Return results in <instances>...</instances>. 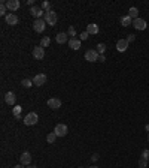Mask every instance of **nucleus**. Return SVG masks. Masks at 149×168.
<instances>
[{
  "label": "nucleus",
  "instance_id": "7c9ffc66",
  "mask_svg": "<svg viewBox=\"0 0 149 168\" xmlns=\"http://www.w3.org/2000/svg\"><path fill=\"white\" fill-rule=\"evenodd\" d=\"M67 35H69V36H74V35H76V30H74V27H69V32H67Z\"/></svg>",
  "mask_w": 149,
  "mask_h": 168
},
{
  "label": "nucleus",
  "instance_id": "6ab92c4d",
  "mask_svg": "<svg viewBox=\"0 0 149 168\" xmlns=\"http://www.w3.org/2000/svg\"><path fill=\"white\" fill-rule=\"evenodd\" d=\"M21 111H23L21 105H15V107L12 108V114H14V117H15L17 120H20V119H21Z\"/></svg>",
  "mask_w": 149,
  "mask_h": 168
},
{
  "label": "nucleus",
  "instance_id": "72a5a7b5",
  "mask_svg": "<svg viewBox=\"0 0 149 168\" xmlns=\"http://www.w3.org/2000/svg\"><path fill=\"white\" fill-rule=\"evenodd\" d=\"M97 159H99V155H97V153H94V155L91 156V161L94 162V161H97Z\"/></svg>",
  "mask_w": 149,
  "mask_h": 168
},
{
  "label": "nucleus",
  "instance_id": "bb28decb",
  "mask_svg": "<svg viewBox=\"0 0 149 168\" xmlns=\"http://www.w3.org/2000/svg\"><path fill=\"white\" fill-rule=\"evenodd\" d=\"M146 165H148V159L140 158V159H139V167H140V168H146Z\"/></svg>",
  "mask_w": 149,
  "mask_h": 168
},
{
  "label": "nucleus",
  "instance_id": "4be33fe9",
  "mask_svg": "<svg viewBox=\"0 0 149 168\" xmlns=\"http://www.w3.org/2000/svg\"><path fill=\"white\" fill-rule=\"evenodd\" d=\"M55 138H57L55 132H51V134H48V135H46V141H48L49 144H52V143L55 141Z\"/></svg>",
  "mask_w": 149,
  "mask_h": 168
},
{
  "label": "nucleus",
  "instance_id": "c85d7f7f",
  "mask_svg": "<svg viewBox=\"0 0 149 168\" xmlns=\"http://www.w3.org/2000/svg\"><path fill=\"white\" fill-rule=\"evenodd\" d=\"M88 36H90V35H88V32H82V33H81V41H87V39H88Z\"/></svg>",
  "mask_w": 149,
  "mask_h": 168
},
{
  "label": "nucleus",
  "instance_id": "aec40b11",
  "mask_svg": "<svg viewBox=\"0 0 149 168\" xmlns=\"http://www.w3.org/2000/svg\"><path fill=\"white\" fill-rule=\"evenodd\" d=\"M128 17L131 18V20H136V18H139V9L137 8H130V11H128Z\"/></svg>",
  "mask_w": 149,
  "mask_h": 168
},
{
  "label": "nucleus",
  "instance_id": "f03ea898",
  "mask_svg": "<svg viewBox=\"0 0 149 168\" xmlns=\"http://www.w3.org/2000/svg\"><path fill=\"white\" fill-rule=\"evenodd\" d=\"M37 122H39V116H37L36 113H29V114L24 117V125H27V126L36 125Z\"/></svg>",
  "mask_w": 149,
  "mask_h": 168
},
{
  "label": "nucleus",
  "instance_id": "20e7f679",
  "mask_svg": "<svg viewBox=\"0 0 149 168\" xmlns=\"http://www.w3.org/2000/svg\"><path fill=\"white\" fill-rule=\"evenodd\" d=\"M46 21L43 20V18H39V20H35V23H33V29H35V32L37 33H42L43 30H45V27H46V24H45Z\"/></svg>",
  "mask_w": 149,
  "mask_h": 168
},
{
  "label": "nucleus",
  "instance_id": "2f4dec72",
  "mask_svg": "<svg viewBox=\"0 0 149 168\" xmlns=\"http://www.w3.org/2000/svg\"><path fill=\"white\" fill-rule=\"evenodd\" d=\"M127 41H128V42H133V41H136V36H134V35H128V38H127Z\"/></svg>",
  "mask_w": 149,
  "mask_h": 168
},
{
  "label": "nucleus",
  "instance_id": "473e14b6",
  "mask_svg": "<svg viewBox=\"0 0 149 168\" xmlns=\"http://www.w3.org/2000/svg\"><path fill=\"white\" fill-rule=\"evenodd\" d=\"M105 60H106V57H105V54H102V56H99V62H103V63H105Z\"/></svg>",
  "mask_w": 149,
  "mask_h": 168
},
{
  "label": "nucleus",
  "instance_id": "2eb2a0df",
  "mask_svg": "<svg viewBox=\"0 0 149 168\" xmlns=\"http://www.w3.org/2000/svg\"><path fill=\"white\" fill-rule=\"evenodd\" d=\"M30 14H32V15H33L36 20H39V18H40V17H42L45 12H43L40 8H37V6H32V9H30Z\"/></svg>",
  "mask_w": 149,
  "mask_h": 168
},
{
  "label": "nucleus",
  "instance_id": "9d476101",
  "mask_svg": "<svg viewBox=\"0 0 149 168\" xmlns=\"http://www.w3.org/2000/svg\"><path fill=\"white\" fill-rule=\"evenodd\" d=\"M45 83H46V75H45V74H37L36 77L33 78V84L37 86V87L43 86Z\"/></svg>",
  "mask_w": 149,
  "mask_h": 168
},
{
  "label": "nucleus",
  "instance_id": "f8f14e48",
  "mask_svg": "<svg viewBox=\"0 0 149 168\" xmlns=\"http://www.w3.org/2000/svg\"><path fill=\"white\" fill-rule=\"evenodd\" d=\"M5 20H6V23H8L9 26H15V24H18V17H17L15 14H8V15L5 17Z\"/></svg>",
  "mask_w": 149,
  "mask_h": 168
},
{
  "label": "nucleus",
  "instance_id": "ea45409f",
  "mask_svg": "<svg viewBox=\"0 0 149 168\" xmlns=\"http://www.w3.org/2000/svg\"><path fill=\"white\" fill-rule=\"evenodd\" d=\"M148 140H149V135H148Z\"/></svg>",
  "mask_w": 149,
  "mask_h": 168
},
{
  "label": "nucleus",
  "instance_id": "ddd939ff",
  "mask_svg": "<svg viewBox=\"0 0 149 168\" xmlns=\"http://www.w3.org/2000/svg\"><path fill=\"white\" fill-rule=\"evenodd\" d=\"M20 161H21L23 165H30V162H32V155H30L29 152H24V153L20 156Z\"/></svg>",
  "mask_w": 149,
  "mask_h": 168
},
{
  "label": "nucleus",
  "instance_id": "5701e85b",
  "mask_svg": "<svg viewBox=\"0 0 149 168\" xmlns=\"http://www.w3.org/2000/svg\"><path fill=\"white\" fill-rule=\"evenodd\" d=\"M6 11H8V8H6V2H0V14L6 17V15H8Z\"/></svg>",
  "mask_w": 149,
  "mask_h": 168
},
{
  "label": "nucleus",
  "instance_id": "0eeeda50",
  "mask_svg": "<svg viewBox=\"0 0 149 168\" xmlns=\"http://www.w3.org/2000/svg\"><path fill=\"white\" fill-rule=\"evenodd\" d=\"M33 57H35L36 60H42V59L45 57V48H42L40 45H39V47H35V48H33Z\"/></svg>",
  "mask_w": 149,
  "mask_h": 168
},
{
  "label": "nucleus",
  "instance_id": "4c0bfd02",
  "mask_svg": "<svg viewBox=\"0 0 149 168\" xmlns=\"http://www.w3.org/2000/svg\"><path fill=\"white\" fill-rule=\"evenodd\" d=\"M146 131H148V132H149V125H146Z\"/></svg>",
  "mask_w": 149,
  "mask_h": 168
},
{
  "label": "nucleus",
  "instance_id": "a19ab883",
  "mask_svg": "<svg viewBox=\"0 0 149 168\" xmlns=\"http://www.w3.org/2000/svg\"><path fill=\"white\" fill-rule=\"evenodd\" d=\"M79 168H82V167H79Z\"/></svg>",
  "mask_w": 149,
  "mask_h": 168
},
{
  "label": "nucleus",
  "instance_id": "c756f323",
  "mask_svg": "<svg viewBox=\"0 0 149 168\" xmlns=\"http://www.w3.org/2000/svg\"><path fill=\"white\" fill-rule=\"evenodd\" d=\"M142 158H143V159H149V150L148 149H145V150L142 152Z\"/></svg>",
  "mask_w": 149,
  "mask_h": 168
},
{
  "label": "nucleus",
  "instance_id": "7ed1b4c3",
  "mask_svg": "<svg viewBox=\"0 0 149 168\" xmlns=\"http://www.w3.org/2000/svg\"><path fill=\"white\" fill-rule=\"evenodd\" d=\"M99 53H97V50H88L87 53H85V60L87 62H99Z\"/></svg>",
  "mask_w": 149,
  "mask_h": 168
},
{
  "label": "nucleus",
  "instance_id": "4468645a",
  "mask_svg": "<svg viewBox=\"0 0 149 168\" xmlns=\"http://www.w3.org/2000/svg\"><path fill=\"white\" fill-rule=\"evenodd\" d=\"M15 101H17V98H15L14 92H8V93L5 95V102H6L8 105H14Z\"/></svg>",
  "mask_w": 149,
  "mask_h": 168
},
{
  "label": "nucleus",
  "instance_id": "cd10ccee",
  "mask_svg": "<svg viewBox=\"0 0 149 168\" xmlns=\"http://www.w3.org/2000/svg\"><path fill=\"white\" fill-rule=\"evenodd\" d=\"M49 8H51V3H49V2H46V0H43V2H42V9H45V11L48 12V11H49Z\"/></svg>",
  "mask_w": 149,
  "mask_h": 168
},
{
  "label": "nucleus",
  "instance_id": "f704fd0d",
  "mask_svg": "<svg viewBox=\"0 0 149 168\" xmlns=\"http://www.w3.org/2000/svg\"><path fill=\"white\" fill-rule=\"evenodd\" d=\"M27 5H30V6L33 5V6H35V0H27Z\"/></svg>",
  "mask_w": 149,
  "mask_h": 168
},
{
  "label": "nucleus",
  "instance_id": "e433bc0d",
  "mask_svg": "<svg viewBox=\"0 0 149 168\" xmlns=\"http://www.w3.org/2000/svg\"><path fill=\"white\" fill-rule=\"evenodd\" d=\"M27 168H36V167H35V165H29Z\"/></svg>",
  "mask_w": 149,
  "mask_h": 168
},
{
  "label": "nucleus",
  "instance_id": "b1692460",
  "mask_svg": "<svg viewBox=\"0 0 149 168\" xmlns=\"http://www.w3.org/2000/svg\"><path fill=\"white\" fill-rule=\"evenodd\" d=\"M105 51H106V44H99L97 45V53L102 56V54H105Z\"/></svg>",
  "mask_w": 149,
  "mask_h": 168
},
{
  "label": "nucleus",
  "instance_id": "39448f33",
  "mask_svg": "<svg viewBox=\"0 0 149 168\" xmlns=\"http://www.w3.org/2000/svg\"><path fill=\"white\" fill-rule=\"evenodd\" d=\"M54 132H55L57 137H66L67 135V126L63 125V123H58L54 128Z\"/></svg>",
  "mask_w": 149,
  "mask_h": 168
},
{
  "label": "nucleus",
  "instance_id": "a211bd4d",
  "mask_svg": "<svg viewBox=\"0 0 149 168\" xmlns=\"http://www.w3.org/2000/svg\"><path fill=\"white\" fill-rule=\"evenodd\" d=\"M55 41L58 42V44H66V42L69 41V35L67 33H58L55 36Z\"/></svg>",
  "mask_w": 149,
  "mask_h": 168
},
{
  "label": "nucleus",
  "instance_id": "a878e982",
  "mask_svg": "<svg viewBox=\"0 0 149 168\" xmlns=\"http://www.w3.org/2000/svg\"><path fill=\"white\" fill-rule=\"evenodd\" d=\"M21 84H23L26 89H29V87H32V86H33V81H32V80H29V78H24V80L21 81Z\"/></svg>",
  "mask_w": 149,
  "mask_h": 168
},
{
  "label": "nucleus",
  "instance_id": "58836bf2",
  "mask_svg": "<svg viewBox=\"0 0 149 168\" xmlns=\"http://www.w3.org/2000/svg\"><path fill=\"white\" fill-rule=\"evenodd\" d=\"M90 168H99V167H90Z\"/></svg>",
  "mask_w": 149,
  "mask_h": 168
},
{
  "label": "nucleus",
  "instance_id": "f257e3e1",
  "mask_svg": "<svg viewBox=\"0 0 149 168\" xmlns=\"http://www.w3.org/2000/svg\"><path fill=\"white\" fill-rule=\"evenodd\" d=\"M43 20L46 21V24H49V26H55V24H57V20H58L57 12L52 11V9H49L48 12H45V18H43Z\"/></svg>",
  "mask_w": 149,
  "mask_h": 168
},
{
  "label": "nucleus",
  "instance_id": "393cba45",
  "mask_svg": "<svg viewBox=\"0 0 149 168\" xmlns=\"http://www.w3.org/2000/svg\"><path fill=\"white\" fill-rule=\"evenodd\" d=\"M49 44H51V39H49L48 36H45V38H42V41H40V47L45 48V47H48Z\"/></svg>",
  "mask_w": 149,
  "mask_h": 168
},
{
  "label": "nucleus",
  "instance_id": "9b49d317",
  "mask_svg": "<svg viewBox=\"0 0 149 168\" xmlns=\"http://www.w3.org/2000/svg\"><path fill=\"white\" fill-rule=\"evenodd\" d=\"M128 44H130V42L127 41V39H119V41L116 42V50L121 51V53H124V51L128 50Z\"/></svg>",
  "mask_w": 149,
  "mask_h": 168
},
{
  "label": "nucleus",
  "instance_id": "1a4fd4ad",
  "mask_svg": "<svg viewBox=\"0 0 149 168\" xmlns=\"http://www.w3.org/2000/svg\"><path fill=\"white\" fill-rule=\"evenodd\" d=\"M48 107L51 110H58L61 107V101L58 98H51V99H48Z\"/></svg>",
  "mask_w": 149,
  "mask_h": 168
},
{
  "label": "nucleus",
  "instance_id": "f3484780",
  "mask_svg": "<svg viewBox=\"0 0 149 168\" xmlns=\"http://www.w3.org/2000/svg\"><path fill=\"white\" fill-rule=\"evenodd\" d=\"M87 32H88V35H97L99 33V26L91 23V24L87 26Z\"/></svg>",
  "mask_w": 149,
  "mask_h": 168
},
{
  "label": "nucleus",
  "instance_id": "6e6552de",
  "mask_svg": "<svg viewBox=\"0 0 149 168\" xmlns=\"http://www.w3.org/2000/svg\"><path fill=\"white\" fill-rule=\"evenodd\" d=\"M6 8H8V11L15 12V11L20 9V2L18 0H8L6 2Z\"/></svg>",
  "mask_w": 149,
  "mask_h": 168
},
{
  "label": "nucleus",
  "instance_id": "412c9836",
  "mask_svg": "<svg viewBox=\"0 0 149 168\" xmlns=\"http://www.w3.org/2000/svg\"><path fill=\"white\" fill-rule=\"evenodd\" d=\"M121 26H124V27L133 26V20H131L128 15H125V17H122V18H121Z\"/></svg>",
  "mask_w": 149,
  "mask_h": 168
},
{
  "label": "nucleus",
  "instance_id": "c9c22d12",
  "mask_svg": "<svg viewBox=\"0 0 149 168\" xmlns=\"http://www.w3.org/2000/svg\"><path fill=\"white\" fill-rule=\"evenodd\" d=\"M14 168H24V165H23V164H20V165H15Z\"/></svg>",
  "mask_w": 149,
  "mask_h": 168
},
{
  "label": "nucleus",
  "instance_id": "dca6fc26",
  "mask_svg": "<svg viewBox=\"0 0 149 168\" xmlns=\"http://www.w3.org/2000/svg\"><path fill=\"white\" fill-rule=\"evenodd\" d=\"M69 47L72 48V50H79L81 48V39H76V38H70L69 39Z\"/></svg>",
  "mask_w": 149,
  "mask_h": 168
},
{
  "label": "nucleus",
  "instance_id": "423d86ee",
  "mask_svg": "<svg viewBox=\"0 0 149 168\" xmlns=\"http://www.w3.org/2000/svg\"><path fill=\"white\" fill-rule=\"evenodd\" d=\"M133 26H134V29H137V30H145L146 29V21L143 20V18H136V20H133Z\"/></svg>",
  "mask_w": 149,
  "mask_h": 168
}]
</instances>
